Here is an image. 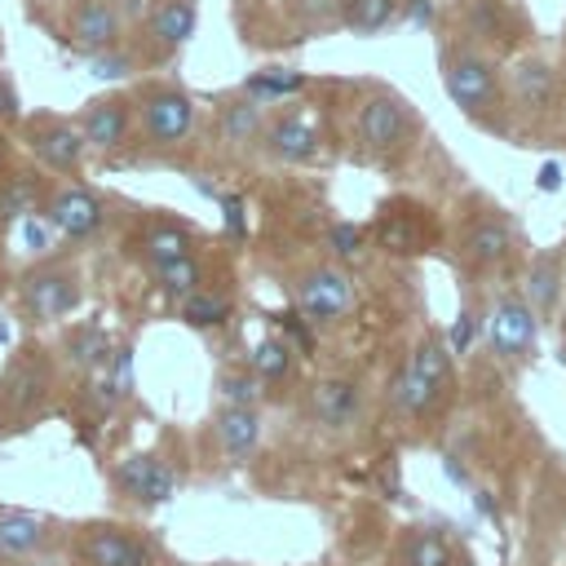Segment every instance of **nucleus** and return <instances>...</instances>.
<instances>
[{
  "mask_svg": "<svg viewBox=\"0 0 566 566\" xmlns=\"http://www.w3.org/2000/svg\"><path fill=\"white\" fill-rule=\"evenodd\" d=\"M44 221L66 239H88L106 221V203L88 186H57L44 199Z\"/></svg>",
  "mask_w": 566,
  "mask_h": 566,
  "instance_id": "obj_12",
  "label": "nucleus"
},
{
  "mask_svg": "<svg viewBox=\"0 0 566 566\" xmlns=\"http://www.w3.org/2000/svg\"><path fill=\"white\" fill-rule=\"evenodd\" d=\"M332 248H336L340 256H354V252L363 248V230H358V226H349V221L332 226Z\"/></svg>",
  "mask_w": 566,
  "mask_h": 566,
  "instance_id": "obj_36",
  "label": "nucleus"
},
{
  "mask_svg": "<svg viewBox=\"0 0 566 566\" xmlns=\"http://www.w3.org/2000/svg\"><path fill=\"white\" fill-rule=\"evenodd\" d=\"M22 137H27V150H31L44 168H53V172H62V177H80L84 155H88V142H84V133H80L75 119L35 111V115L22 119Z\"/></svg>",
  "mask_w": 566,
  "mask_h": 566,
  "instance_id": "obj_5",
  "label": "nucleus"
},
{
  "mask_svg": "<svg viewBox=\"0 0 566 566\" xmlns=\"http://www.w3.org/2000/svg\"><path fill=\"white\" fill-rule=\"evenodd\" d=\"M226 226H230V234H243V203L239 199H226Z\"/></svg>",
  "mask_w": 566,
  "mask_h": 566,
  "instance_id": "obj_39",
  "label": "nucleus"
},
{
  "mask_svg": "<svg viewBox=\"0 0 566 566\" xmlns=\"http://www.w3.org/2000/svg\"><path fill=\"white\" fill-rule=\"evenodd\" d=\"M66 349H71L75 367H84V371H97V367L111 358V340H106V332H102V327H93V323L75 327V332L66 336Z\"/></svg>",
  "mask_w": 566,
  "mask_h": 566,
  "instance_id": "obj_31",
  "label": "nucleus"
},
{
  "mask_svg": "<svg viewBox=\"0 0 566 566\" xmlns=\"http://www.w3.org/2000/svg\"><path fill=\"white\" fill-rule=\"evenodd\" d=\"M13 119H22V102H18L13 80L0 71V124H13Z\"/></svg>",
  "mask_w": 566,
  "mask_h": 566,
  "instance_id": "obj_37",
  "label": "nucleus"
},
{
  "mask_svg": "<svg viewBox=\"0 0 566 566\" xmlns=\"http://www.w3.org/2000/svg\"><path fill=\"white\" fill-rule=\"evenodd\" d=\"M186 252H190V230H181V226H150L142 234L146 265H159V261H172V256H186Z\"/></svg>",
  "mask_w": 566,
  "mask_h": 566,
  "instance_id": "obj_29",
  "label": "nucleus"
},
{
  "mask_svg": "<svg viewBox=\"0 0 566 566\" xmlns=\"http://www.w3.org/2000/svg\"><path fill=\"white\" fill-rule=\"evenodd\" d=\"M80 557L84 566H155L150 544H142L119 526H88L80 539Z\"/></svg>",
  "mask_w": 566,
  "mask_h": 566,
  "instance_id": "obj_16",
  "label": "nucleus"
},
{
  "mask_svg": "<svg viewBox=\"0 0 566 566\" xmlns=\"http://www.w3.org/2000/svg\"><path fill=\"white\" fill-rule=\"evenodd\" d=\"M301 88H305V75H301V71H292V66H265V71H256L252 80H243V93H248V97H256L261 106L292 102Z\"/></svg>",
  "mask_w": 566,
  "mask_h": 566,
  "instance_id": "obj_24",
  "label": "nucleus"
},
{
  "mask_svg": "<svg viewBox=\"0 0 566 566\" xmlns=\"http://www.w3.org/2000/svg\"><path fill=\"white\" fill-rule=\"evenodd\" d=\"M469 332H473V323H469V314H460V323L451 327V345L464 349V345H469Z\"/></svg>",
  "mask_w": 566,
  "mask_h": 566,
  "instance_id": "obj_40",
  "label": "nucleus"
},
{
  "mask_svg": "<svg viewBox=\"0 0 566 566\" xmlns=\"http://www.w3.org/2000/svg\"><path fill=\"white\" fill-rule=\"evenodd\" d=\"M261 146L279 164H310L318 155V128L301 111H279L261 128Z\"/></svg>",
  "mask_w": 566,
  "mask_h": 566,
  "instance_id": "obj_13",
  "label": "nucleus"
},
{
  "mask_svg": "<svg viewBox=\"0 0 566 566\" xmlns=\"http://www.w3.org/2000/svg\"><path fill=\"white\" fill-rule=\"evenodd\" d=\"M84 287H80V270L71 265H40L22 279V305L35 323H57L71 310H80Z\"/></svg>",
  "mask_w": 566,
  "mask_h": 566,
  "instance_id": "obj_8",
  "label": "nucleus"
},
{
  "mask_svg": "<svg viewBox=\"0 0 566 566\" xmlns=\"http://www.w3.org/2000/svg\"><path fill=\"white\" fill-rule=\"evenodd\" d=\"M49 230H53V226H49ZM49 230H44L35 217H22V234H27V243H31L35 252H44V248H49Z\"/></svg>",
  "mask_w": 566,
  "mask_h": 566,
  "instance_id": "obj_38",
  "label": "nucleus"
},
{
  "mask_svg": "<svg viewBox=\"0 0 566 566\" xmlns=\"http://www.w3.org/2000/svg\"><path fill=\"white\" fill-rule=\"evenodd\" d=\"M252 371L261 376V380H283L287 371H292V349H287V340H261L256 345V354H252Z\"/></svg>",
  "mask_w": 566,
  "mask_h": 566,
  "instance_id": "obj_33",
  "label": "nucleus"
},
{
  "mask_svg": "<svg viewBox=\"0 0 566 566\" xmlns=\"http://www.w3.org/2000/svg\"><path fill=\"white\" fill-rule=\"evenodd\" d=\"M44 544V522L31 513H0V553H31Z\"/></svg>",
  "mask_w": 566,
  "mask_h": 566,
  "instance_id": "obj_28",
  "label": "nucleus"
},
{
  "mask_svg": "<svg viewBox=\"0 0 566 566\" xmlns=\"http://www.w3.org/2000/svg\"><path fill=\"white\" fill-rule=\"evenodd\" d=\"M35 199H40V181L35 177H4L0 181V226L31 217Z\"/></svg>",
  "mask_w": 566,
  "mask_h": 566,
  "instance_id": "obj_30",
  "label": "nucleus"
},
{
  "mask_svg": "<svg viewBox=\"0 0 566 566\" xmlns=\"http://www.w3.org/2000/svg\"><path fill=\"white\" fill-rule=\"evenodd\" d=\"M460 256L473 265V270H495L513 256V226L504 221L500 208H482L464 221L460 230Z\"/></svg>",
  "mask_w": 566,
  "mask_h": 566,
  "instance_id": "obj_11",
  "label": "nucleus"
},
{
  "mask_svg": "<svg viewBox=\"0 0 566 566\" xmlns=\"http://www.w3.org/2000/svg\"><path fill=\"white\" fill-rule=\"evenodd\" d=\"M217 438H221V447H226L230 460H248V455L256 451V438H261V420H256V411H252V407H234V402H226L221 416H217Z\"/></svg>",
  "mask_w": 566,
  "mask_h": 566,
  "instance_id": "obj_22",
  "label": "nucleus"
},
{
  "mask_svg": "<svg viewBox=\"0 0 566 566\" xmlns=\"http://www.w3.org/2000/svg\"><path fill=\"white\" fill-rule=\"evenodd\" d=\"M88 150H119L133 133V97L128 93H102V97H88L84 111L75 115Z\"/></svg>",
  "mask_w": 566,
  "mask_h": 566,
  "instance_id": "obj_10",
  "label": "nucleus"
},
{
  "mask_svg": "<svg viewBox=\"0 0 566 566\" xmlns=\"http://www.w3.org/2000/svg\"><path fill=\"white\" fill-rule=\"evenodd\" d=\"M181 318L190 323V327H217V323H226L230 318V301L221 296V292H190V296H181Z\"/></svg>",
  "mask_w": 566,
  "mask_h": 566,
  "instance_id": "obj_32",
  "label": "nucleus"
},
{
  "mask_svg": "<svg viewBox=\"0 0 566 566\" xmlns=\"http://www.w3.org/2000/svg\"><path fill=\"white\" fill-rule=\"evenodd\" d=\"M0 389H4V402H9L13 411L35 407V402L44 398V389H49V363H44V354H40V349H22V354L9 363Z\"/></svg>",
  "mask_w": 566,
  "mask_h": 566,
  "instance_id": "obj_21",
  "label": "nucleus"
},
{
  "mask_svg": "<svg viewBox=\"0 0 566 566\" xmlns=\"http://www.w3.org/2000/svg\"><path fill=\"white\" fill-rule=\"evenodd\" d=\"M115 482H119V491H124L128 500H137V504H164V500H172V491H177V473H172L159 455H150V451H137V455L119 460Z\"/></svg>",
  "mask_w": 566,
  "mask_h": 566,
  "instance_id": "obj_15",
  "label": "nucleus"
},
{
  "mask_svg": "<svg viewBox=\"0 0 566 566\" xmlns=\"http://www.w3.org/2000/svg\"><path fill=\"white\" fill-rule=\"evenodd\" d=\"M447 380H451V349H447L442 336H424L416 345V354L407 358V367L394 376L389 398L402 416H424L442 398Z\"/></svg>",
  "mask_w": 566,
  "mask_h": 566,
  "instance_id": "obj_4",
  "label": "nucleus"
},
{
  "mask_svg": "<svg viewBox=\"0 0 566 566\" xmlns=\"http://www.w3.org/2000/svg\"><path fill=\"white\" fill-rule=\"evenodd\" d=\"M217 128H221V142L226 146H252V142H261L265 106L256 97H248L243 88L239 93H226L217 102Z\"/></svg>",
  "mask_w": 566,
  "mask_h": 566,
  "instance_id": "obj_19",
  "label": "nucleus"
},
{
  "mask_svg": "<svg viewBox=\"0 0 566 566\" xmlns=\"http://www.w3.org/2000/svg\"><path fill=\"white\" fill-rule=\"evenodd\" d=\"M0 168H4V137H0Z\"/></svg>",
  "mask_w": 566,
  "mask_h": 566,
  "instance_id": "obj_43",
  "label": "nucleus"
},
{
  "mask_svg": "<svg viewBox=\"0 0 566 566\" xmlns=\"http://www.w3.org/2000/svg\"><path fill=\"white\" fill-rule=\"evenodd\" d=\"M221 394H226V402H234V407H252V398H256V376L230 371V376H221Z\"/></svg>",
  "mask_w": 566,
  "mask_h": 566,
  "instance_id": "obj_35",
  "label": "nucleus"
},
{
  "mask_svg": "<svg viewBox=\"0 0 566 566\" xmlns=\"http://www.w3.org/2000/svg\"><path fill=\"white\" fill-rule=\"evenodd\" d=\"M402 566H455V548L442 531L433 526H416L402 539Z\"/></svg>",
  "mask_w": 566,
  "mask_h": 566,
  "instance_id": "obj_25",
  "label": "nucleus"
},
{
  "mask_svg": "<svg viewBox=\"0 0 566 566\" xmlns=\"http://www.w3.org/2000/svg\"><path fill=\"white\" fill-rule=\"evenodd\" d=\"M509 97L531 111V115H544L562 102V80H557V66L548 57H522L513 62L509 71Z\"/></svg>",
  "mask_w": 566,
  "mask_h": 566,
  "instance_id": "obj_14",
  "label": "nucleus"
},
{
  "mask_svg": "<svg viewBox=\"0 0 566 566\" xmlns=\"http://www.w3.org/2000/svg\"><path fill=\"white\" fill-rule=\"evenodd\" d=\"M4 340H9V332H4V323H0V345H4Z\"/></svg>",
  "mask_w": 566,
  "mask_h": 566,
  "instance_id": "obj_42",
  "label": "nucleus"
},
{
  "mask_svg": "<svg viewBox=\"0 0 566 566\" xmlns=\"http://www.w3.org/2000/svg\"><path fill=\"white\" fill-rule=\"evenodd\" d=\"M354 137H358V150L367 159H394L411 146L416 137V111L402 93L394 88H371L363 102H358V115H354Z\"/></svg>",
  "mask_w": 566,
  "mask_h": 566,
  "instance_id": "obj_3",
  "label": "nucleus"
},
{
  "mask_svg": "<svg viewBox=\"0 0 566 566\" xmlns=\"http://www.w3.org/2000/svg\"><path fill=\"white\" fill-rule=\"evenodd\" d=\"M438 66H442V88L451 97V106L482 124V128H504V80H500V66L478 49V44H464V40H447L438 49Z\"/></svg>",
  "mask_w": 566,
  "mask_h": 566,
  "instance_id": "obj_1",
  "label": "nucleus"
},
{
  "mask_svg": "<svg viewBox=\"0 0 566 566\" xmlns=\"http://www.w3.org/2000/svg\"><path fill=\"white\" fill-rule=\"evenodd\" d=\"M562 283H566V261H562V252H535V256H531V265H526L522 296H526V305L535 310V318H539V323L557 314Z\"/></svg>",
  "mask_w": 566,
  "mask_h": 566,
  "instance_id": "obj_17",
  "label": "nucleus"
},
{
  "mask_svg": "<svg viewBox=\"0 0 566 566\" xmlns=\"http://www.w3.org/2000/svg\"><path fill=\"white\" fill-rule=\"evenodd\" d=\"M535 336H539V318L535 310L526 305V296H513L504 292L491 310V323H486V340L491 349L504 358V363H522L531 349H535Z\"/></svg>",
  "mask_w": 566,
  "mask_h": 566,
  "instance_id": "obj_9",
  "label": "nucleus"
},
{
  "mask_svg": "<svg viewBox=\"0 0 566 566\" xmlns=\"http://www.w3.org/2000/svg\"><path fill=\"white\" fill-rule=\"evenodd\" d=\"M199 27L195 0H150L146 4V31L159 49H181Z\"/></svg>",
  "mask_w": 566,
  "mask_h": 566,
  "instance_id": "obj_20",
  "label": "nucleus"
},
{
  "mask_svg": "<svg viewBox=\"0 0 566 566\" xmlns=\"http://www.w3.org/2000/svg\"><path fill=\"white\" fill-rule=\"evenodd\" d=\"M97 371H102V376H97V402L111 411V407H119V402L128 398V389H133V354H128V345L111 349V358H106Z\"/></svg>",
  "mask_w": 566,
  "mask_h": 566,
  "instance_id": "obj_26",
  "label": "nucleus"
},
{
  "mask_svg": "<svg viewBox=\"0 0 566 566\" xmlns=\"http://www.w3.org/2000/svg\"><path fill=\"white\" fill-rule=\"evenodd\" d=\"M354 301H358L354 279L340 265H314L296 283V314L305 323H336L354 310Z\"/></svg>",
  "mask_w": 566,
  "mask_h": 566,
  "instance_id": "obj_7",
  "label": "nucleus"
},
{
  "mask_svg": "<svg viewBox=\"0 0 566 566\" xmlns=\"http://www.w3.org/2000/svg\"><path fill=\"white\" fill-rule=\"evenodd\" d=\"M150 274H155V283H159L168 296H177V301L203 287V270H199L195 252H186V256H172V261H159V265H150Z\"/></svg>",
  "mask_w": 566,
  "mask_h": 566,
  "instance_id": "obj_27",
  "label": "nucleus"
},
{
  "mask_svg": "<svg viewBox=\"0 0 566 566\" xmlns=\"http://www.w3.org/2000/svg\"><path fill=\"white\" fill-rule=\"evenodd\" d=\"M88 71H93L97 80H124V75H133V71H137V62H133V53H128L124 44H115V49L88 53Z\"/></svg>",
  "mask_w": 566,
  "mask_h": 566,
  "instance_id": "obj_34",
  "label": "nucleus"
},
{
  "mask_svg": "<svg viewBox=\"0 0 566 566\" xmlns=\"http://www.w3.org/2000/svg\"><path fill=\"white\" fill-rule=\"evenodd\" d=\"M195 124H199V106H195V97L181 84L155 80V84L137 88V97H133V128H137V137L146 146H155V150L181 146V142H190Z\"/></svg>",
  "mask_w": 566,
  "mask_h": 566,
  "instance_id": "obj_2",
  "label": "nucleus"
},
{
  "mask_svg": "<svg viewBox=\"0 0 566 566\" xmlns=\"http://www.w3.org/2000/svg\"><path fill=\"white\" fill-rule=\"evenodd\" d=\"M557 181H562V177H557V164L539 168V186H544V190H557Z\"/></svg>",
  "mask_w": 566,
  "mask_h": 566,
  "instance_id": "obj_41",
  "label": "nucleus"
},
{
  "mask_svg": "<svg viewBox=\"0 0 566 566\" xmlns=\"http://www.w3.org/2000/svg\"><path fill=\"white\" fill-rule=\"evenodd\" d=\"M310 411H314V420L327 424V429H349V424L358 420V411H363V394H358L354 380L327 376V380H318V385L310 389Z\"/></svg>",
  "mask_w": 566,
  "mask_h": 566,
  "instance_id": "obj_18",
  "label": "nucleus"
},
{
  "mask_svg": "<svg viewBox=\"0 0 566 566\" xmlns=\"http://www.w3.org/2000/svg\"><path fill=\"white\" fill-rule=\"evenodd\" d=\"M402 0H336V27L354 35H380L398 18Z\"/></svg>",
  "mask_w": 566,
  "mask_h": 566,
  "instance_id": "obj_23",
  "label": "nucleus"
},
{
  "mask_svg": "<svg viewBox=\"0 0 566 566\" xmlns=\"http://www.w3.org/2000/svg\"><path fill=\"white\" fill-rule=\"evenodd\" d=\"M128 13L119 0H66L62 4V35L75 53H102L124 44Z\"/></svg>",
  "mask_w": 566,
  "mask_h": 566,
  "instance_id": "obj_6",
  "label": "nucleus"
}]
</instances>
